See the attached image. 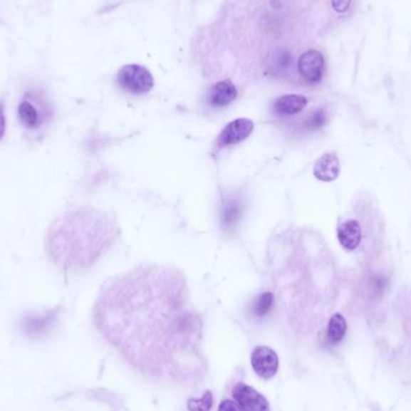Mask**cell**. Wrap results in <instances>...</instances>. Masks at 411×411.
<instances>
[{"label": "cell", "mask_w": 411, "mask_h": 411, "mask_svg": "<svg viewBox=\"0 0 411 411\" xmlns=\"http://www.w3.org/2000/svg\"><path fill=\"white\" fill-rule=\"evenodd\" d=\"M108 225L95 211H78L58 220L50 231L48 250L66 267L90 265L108 242Z\"/></svg>", "instance_id": "obj_1"}, {"label": "cell", "mask_w": 411, "mask_h": 411, "mask_svg": "<svg viewBox=\"0 0 411 411\" xmlns=\"http://www.w3.org/2000/svg\"><path fill=\"white\" fill-rule=\"evenodd\" d=\"M118 85L132 94H146L154 87V78L150 70L139 64H129L120 70Z\"/></svg>", "instance_id": "obj_2"}, {"label": "cell", "mask_w": 411, "mask_h": 411, "mask_svg": "<svg viewBox=\"0 0 411 411\" xmlns=\"http://www.w3.org/2000/svg\"><path fill=\"white\" fill-rule=\"evenodd\" d=\"M251 365L258 377L269 380L277 374L279 360L276 351L269 346H256L251 354Z\"/></svg>", "instance_id": "obj_3"}, {"label": "cell", "mask_w": 411, "mask_h": 411, "mask_svg": "<svg viewBox=\"0 0 411 411\" xmlns=\"http://www.w3.org/2000/svg\"><path fill=\"white\" fill-rule=\"evenodd\" d=\"M325 71V59L319 51L309 50L298 59V73L304 81L316 85L319 83Z\"/></svg>", "instance_id": "obj_4"}, {"label": "cell", "mask_w": 411, "mask_h": 411, "mask_svg": "<svg viewBox=\"0 0 411 411\" xmlns=\"http://www.w3.org/2000/svg\"><path fill=\"white\" fill-rule=\"evenodd\" d=\"M232 396L242 411H271L269 400L255 388L243 383L234 386Z\"/></svg>", "instance_id": "obj_5"}, {"label": "cell", "mask_w": 411, "mask_h": 411, "mask_svg": "<svg viewBox=\"0 0 411 411\" xmlns=\"http://www.w3.org/2000/svg\"><path fill=\"white\" fill-rule=\"evenodd\" d=\"M254 130V123L248 118L232 120L220 132L217 146L219 148L232 146L248 139Z\"/></svg>", "instance_id": "obj_6"}, {"label": "cell", "mask_w": 411, "mask_h": 411, "mask_svg": "<svg viewBox=\"0 0 411 411\" xmlns=\"http://www.w3.org/2000/svg\"><path fill=\"white\" fill-rule=\"evenodd\" d=\"M36 99H24L19 106V118L24 127L31 130H38L46 123L48 110L43 104H38Z\"/></svg>", "instance_id": "obj_7"}, {"label": "cell", "mask_w": 411, "mask_h": 411, "mask_svg": "<svg viewBox=\"0 0 411 411\" xmlns=\"http://www.w3.org/2000/svg\"><path fill=\"white\" fill-rule=\"evenodd\" d=\"M340 172V162L335 153L323 154L316 160L314 176L319 181L332 182L337 180Z\"/></svg>", "instance_id": "obj_8"}, {"label": "cell", "mask_w": 411, "mask_h": 411, "mask_svg": "<svg viewBox=\"0 0 411 411\" xmlns=\"http://www.w3.org/2000/svg\"><path fill=\"white\" fill-rule=\"evenodd\" d=\"M237 96V88L230 80H224V81L215 83L209 92V104L214 108H224L231 104Z\"/></svg>", "instance_id": "obj_9"}, {"label": "cell", "mask_w": 411, "mask_h": 411, "mask_svg": "<svg viewBox=\"0 0 411 411\" xmlns=\"http://www.w3.org/2000/svg\"><path fill=\"white\" fill-rule=\"evenodd\" d=\"M337 237L344 249L353 251L361 243L362 230L360 224L356 220H348L343 223L337 230Z\"/></svg>", "instance_id": "obj_10"}, {"label": "cell", "mask_w": 411, "mask_h": 411, "mask_svg": "<svg viewBox=\"0 0 411 411\" xmlns=\"http://www.w3.org/2000/svg\"><path fill=\"white\" fill-rule=\"evenodd\" d=\"M308 105L307 98L297 94H288V95L281 96L276 104L274 108L276 111L281 115H296L303 111Z\"/></svg>", "instance_id": "obj_11"}, {"label": "cell", "mask_w": 411, "mask_h": 411, "mask_svg": "<svg viewBox=\"0 0 411 411\" xmlns=\"http://www.w3.org/2000/svg\"><path fill=\"white\" fill-rule=\"evenodd\" d=\"M242 214V204L237 199L229 197L225 200L222 211V220H223L224 227L227 229L234 227Z\"/></svg>", "instance_id": "obj_12"}, {"label": "cell", "mask_w": 411, "mask_h": 411, "mask_svg": "<svg viewBox=\"0 0 411 411\" xmlns=\"http://www.w3.org/2000/svg\"><path fill=\"white\" fill-rule=\"evenodd\" d=\"M346 321L343 316L340 314H335L332 316L328 323V328H327V340L331 344H338L342 342L343 338L345 337L346 333Z\"/></svg>", "instance_id": "obj_13"}, {"label": "cell", "mask_w": 411, "mask_h": 411, "mask_svg": "<svg viewBox=\"0 0 411 411\" xmlns=\"http://www.w3.org/2000/svg\"><path fill=\"white\" fill-rule=\"evenodd\" d=\"M52 321H53L52 314L41 316V318L40 316L38 318H29L24 323V328H26L27 333H29V335H41L43 332H45L52 325Z\"/></svg>", "instance_id": "obj_14"}, {"label": "cell", "mask_w": 411, "mask_h": 411, "mask_svg": "<svg viewBox=\"0 0 411 411\" xmlns=\"http://www.w3.org/2000/svg\"><path fill=\"white\" fill-rule=\"evenodd\" d=\"M273 302H274V297H273L272 292H265L259 296L258 300L254 304V313L255 316H265L273 307Z\"/></svg>", "instance_id": "obj_15"}, {"label": "cell", "mask_w": 411, "mask_h": 411, "mask_svg": "<svg viewBox=\"0 0 411 411\" xmlns=\"http://www.w3.org/2000/svg\"><path fill=\"white\" fill-rule=\"evenodd\" d=\"M213 405V396L211 392L204 393L199 400H189V411H209Z\"/></svg>", "instance_id": "obj_16"}, {"label": "cell", "mask_w": 411, "mask_h": 411, "mask_svg": "<svg viewBox=\"0 0 411 411\" xmlns=\"http://www.w3.org/2000/svg\"><path fill=\"white\" fill-rule=\"evenodd\" d=\"M325 123H326V113L323 110H316L313 112L306 122L308 129H311V130L320 129Z\"/></svg>", "instance_id": "obj_17"}, {"label": "cell", "mask_w": 411, "mask_h": 411, "mask_svg": "<svg viewBox=\"0 0 411 411\" xmlns=\"http://www.w3.org/2000/svg\"><path fill=\"white\" fill-rule=\"evenodd\" d=\"M353 0H332V6L337 12H345L349 10Z\"/></svg>", "instance_id": "obj_18"}, {"label": "cell", "mask_w": 411, "mask_h": 411, "mask_svg": "<svg viewBox=\"0 0 411 411\" xmlns=\"http://www.w3.org/2000/svg\"><path fill=\"white\" fill-rule=\"evenodd\" d=\"M218 411H242V409L232 400H225L220 403Z\"/></svg>", "instance_id": "obj_19"}, {"label": "cell", "mask_w": 411, "mask_h": 411, "mask_svg": "<svg viewBox=\"0 0 411 411\" xmlns=\"http://www.w3.org/2000/svg\"><path fill=\"white\" fill-rule=\"evenodd\" d=\"M5 134V117L4 111H3V108L0 105V140L3 139V136Z\"/></svg>", "instance_id": "obj_20"}]
</instances>
